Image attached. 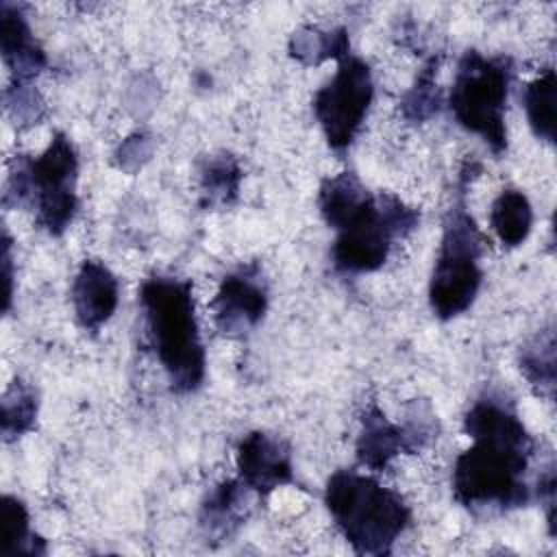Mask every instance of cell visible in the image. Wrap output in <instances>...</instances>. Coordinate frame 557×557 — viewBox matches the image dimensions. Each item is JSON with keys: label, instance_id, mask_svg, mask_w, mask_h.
Here are the masks:
<instances>
[{"label": "cell", "instance_id": "obj_1", "mask_svg": "<svg viewBox=\"0 0 557 557\" xmlns=\"http://www.w3.org/2000/svg\"><path fill=\"white\" fill-rule=\"evenodd\" d=\"M463 431L474 444L455 459V500L468 509L500 511L527 505L531 500L527 470L535 440L516 409L498 396H481L466 411Z\"/></svg>", "mask_w": 557, "mask_h": 557}, {"label": "cell", "instance_id": "obj_2", "mask_svg": "<svg viewBox=\"0 0 557 557\" xmlns=\"http://www.w3.org/2000/svg\"><path fill=\"white\" fill-rule=\"evenodd\" d=\"M318 209L335 228L331 259L342 274H368L385 265L396 242L420 224V211L389 191L370 194L355 172L322 181Z\"/></svg>", "mask_w": 557, "mask_h": 557}, {"label": "cell", "instance_id": "obj_3", "mask_svg": "<svg viewBox=\"0 0 557 557\" xmlns=\"http://www.w3.org/2000/svg\"><path fill=\"white\" fill-rule=\"evenodd\" d=\"M146 333L172 392L191 394L205 383L207 355L196 320L191 281L150 276L139 287Z\"/></svg>", "mask_w": 557, "mask_h": 557}, {"label": "cell", "instance_id": "obj_4", "mask_svg": "<svg viewBox=\"0 0 557 557\" xmlns=\"http://www.w3.org/2000/svg\"><path fill=\"white\" fill-rule=\"evenodd\" d=\"M324 505L357 555H389L411 522V507L396 490L357 470L329 476Z\"/></svg>", "mask_w": 557, "mask_h": 557}, {"label": "cell", "instance_id": "obj_5", "mask_svg": "<svg viewBox=\"0 0 557 557\" xmlns=\"http://www.w3.org/2000/svg\"><path fill=\"white\" fill-rule=\"evenodd\" d=\"M76 178V148L65 133H54L41 154L15 157L2 202L30 209L35 224L59 237L78 211Z\"/></svg>", "mask_w": 557, "mask_h": 557}, {"label": "cell", "instance_id": "obj_6", "mask_svg": "<svg viewBox=\"0 0 557 557\" xmlns=\"http://www.w3.org/2000/svg\"><path fill=\"white\" fill-rule=\"evenodd\" d=\"M463 187L459 200L446 211L442 239L429 278V307L435 318L453 320L468 311L481 289V257L485 237L466 209Z\"/></svg>", "mask_w": 557, "mask_h": 557}, {"label": "cell", "instance_id": "obj_7", "mask_svg": "<svg viewBox=\"0 0 557 557\" xmlns=\"http://www.w3.org/2000/svg\"><path fill=\"white\" fill-rule=\"evenodd\" d=\"M513 78L509 57L466 50L457 63L448 107L461 128L479 135L498 157L507 150V98Z\"/></svg>", "mask_w": 557, "mask_h": 557}, {"label": "cell", "instance_id": "obj_8", "mask_svg": "<svg viewBox=\"0 0 557 557\" xmlns=\"http://www.w3.org/2000/svg\"><path fill=\"white\" fill-rule=\"evenodd\" d=\"M374 98V81L370 65L348 54L329 83H324L311 102L313 115L333 150H346L361 131Z\"/></svg>", "mask_w": 557, "mask_h": 557}, {"label": "cell", "instance_id": "obj_9", "mask_svg": "<svg viewBox=\"0 0 557 557\" xmlns=\"http://www.w3.org/2000/svg\"><path fill=\"white\" fill-rule=\"evenodd\" d=\"M435 435V416L431 409L411 413L403 424L392 422L376 405H368L361 416V429L355 442L357 459L372 472L385 470L398 455L418 453Z\"/></svg>", "mask_w": 557, "mask_h": 557}, {"label": "cell", "instance_id": "obj_10", "mask_svg": "<svg viewBox=\"0 0 557 557\" xmlns=\"http://www.w3.org/2000/svg\"><path fill=\"white\" fill-rule=\"evenodd\" d=\"M270 292L257 263L228 272L211 300L215 329L226 337H239L259 326L268 311Z\"/></svg>", "mask_w": 557, "mask_h": 557}, {"label": "cell", "instance_id": "obj_11", "mask_svg": "<svg viewBox=\"0 0 557 557\" xmlns=\"http://www.w3.org/2000/svg\"><path fill=\"white\" fill-rule=\"evenodd\" d=\"M235 466L237 479L257 496H268L294 479L289 446L265 431H250L239 440Z\"/></svg>", "mask_w": 557, "mask_h": 557}, {"label": "cell", "instance_id": "obj_12", "mask_svg": "<svg viewBox=\"0 0 557 557\" xmlns=\"http://www.w3.org/2000/svg\"><path fill=\"white\" fill-rule=\"evenodd\" d=\"M70 298L78 326L87 333H98L117 309V276L102 261L85 259L72 281Z\"/></svg>", "mask_w": 557, "mask_h": 557}, {"label": "cell", "instance_id": "obj_13", "mask_svg": "<svg viewBox=\"0 0 557 557\" xmlns=\"http://www.w3.org/2000/svg\"><path fill=\"white\" fill-rule=\"evenodd\" d=\"M0 50L11 72V83H30L46 65V52L20 4L0 2Z\"/></svg>", "mask_w": 557, "mask_h": 557}, {"label": "cell", "instance_id": "obj_14", "mask_svg": "<svg viewBox=\"0 0 557 557\" xmlns=\"http://www.w3.org/2000/svg\"><path fill=\"white\" fill-rule=\"evenodd\" d=\"M250 490L235 476L220 481L200 503L198 524L207 542H228L250 513Z\"/></svg>", "mask_w": 557, "mask_h": 557}, {"label": "cell", "instance_id": "obj_15", "mask_svg": "<svg viewBox=\"0 0 557 557\" xmlns=\"http://www.w3.org/2000/svg\"><path fill=\"white\" fill-rule=\"evenodd\" d=\"M242 165L231 152L207 154L198 163V200L205 209H226L235 205L242 187Z\"/></svg>", "mask_w": 557, "mask_h": 557}, {"label": "cell", "instance_id": "obj_16", "mask_svg": "<svg viewBox=\"0 0 557 557\" xmlns=\"http://www.w3.org/2000/svg\"><path fill=\"white\" fill-rule=\"evenodd\" d=\"M490 226L505 248L520 246L533 226V209L524 191L507 187L490 207Z\"/></svg>", "mask_w": 557, "mask_h": 557}, {"label": "cell", "instance_id": "obj_17", "mask_svg": "<svg viewBox=\"0 0 557 557\" xmlns=\"http://www.w3.org/2000/svg\"><path fill=\"white\" fill-rule=\"evenodd\" d=\"M0 520H2V546H0L2 555H28V557L46 555V540L30 529L28 509L20 498L11 494L2 496Z\"/></svg>", "mask_w": 557, "mask_h": 557}, {"label": "cell", "instance_id": "obj_18", "mask_svg": "<svg viewBox=\"0 0 557 557\" xmlns=\"http://www.w3.org/2000/svg\"><path fill=\"white\" fill-rule=\"evenodd\" d=\"M289 54L305 63V65H318L326 59H344L350 54V41L346 28H333V30H320L315 26H302L292 35L289 41Z\"/></svg>", "mask_w": 557, "mask_h": 557}, {"label": "cell", "instance_id": "obj_19", "mask_svg": "<svg viewBox=\"0 0 557 557\" xmlns=\"http://www.w3.org/2000/svg\"><path fill=\"white\" fill-rule=\"evenodd\" d=\"M39 400L33 385H28L22 379H15L2 396V409H0V431L4 442H13L22 435H26L35 422H37Z\"/></svg>", "mask_w": 557, "mask_h": 557}, {"label": "cell", "instance_id": "obj_20", "mask_svg": "<svg viewBox=\"0 0 557 557\" xmlns=\"http://www.w3.org/2000/svg\"><path fill=\"white\" fill-rule=\"evenodd\" d=\"M524 111L533 135L546 144L555 141V70L546 67L540 76L527 83Z\"/></svg>", "mask_w": 557, "mask_h": 557}, {"label": "cell", "instance_id": "obj_21", "mask_svg": "<svg viewBox=\"0 0 557 557\" xmlns=\"http://www.w3.org/2000/svg\"><path fill=\"white\" fill-rule=\"evenodd\" d=\"M520 372L529 381V385L553 398L555 389V333L553 329L540 331L531 342L520 348Z\"/></svg>", "mask_w": 557, "mask_h": 557}, {"label": "cell", "instance_id": "obj_22", "mask_svg": "<svg viewBox=\"0 0 557 557\" xmlns=\"http://www.w3.org/2000/svg\"><path fill=\"white\" fill-rule=\"evenodd\" d=\"M437 65L440 59H429L400 100V115L411 124H422L431 120L442 107V91L437 87Z\"/></svg>", "mask_w": 557, "mask_h": 557}, {"label": "cell", "instance_id": "obj_23", "mask_svg": "<svg viewBox=\"0 0 557 557\" xmlns=\"http://www.w3.org/2000/svg\"><path fill=\"white\" fill-rule=\"evenodd\" d=\"M4 107L11 120L20 126L39 124L46 113V104L30 83H11L4 89Z\"/></svg>", "mask_w": 557, "mask_h": 557}, {"label": "cell", "instance_id": "obj_24", "mask_svg": "<svg viewBox=\"0 0 557 557\" xmlns=\"http://www.w3.org/2000/svg\"><path fill=\"white\" fill-rule=\"evenodd\" d=\"M150 152H152V139H150V135H146V133H133V135H128V137L124 139V144H122L120 150L115 152L117 165L124 168V170H128V172H133V170H137L144 161H148Z\"/></svg>", "mask_w": 557, "mask_h": 557}, {"label": "cell", "instance_id": "obj_25", "mask_svg": "<svg viewBox=\"0 0 557 557\" xmlns=\"http://www.w3.org/2000/svg\"><path fill=\"white\" fill-rule=\"evenodd\" d=\"M2 276H4V305L2 309L9 311L13 298V255H11V239L4 231L2 235Z\"/></svg>", "mask_w": 557, "mask_h": 557}]
</instances>
